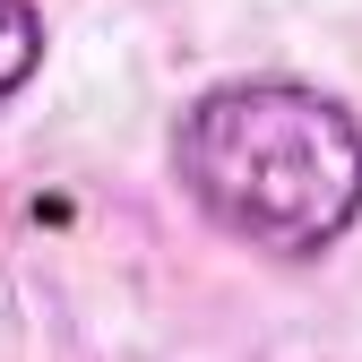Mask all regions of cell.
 Segmentation results:
<instances>
[{
    "label": "cell",
    "mask_w": 362,
    "mask_h": 362,
    "mask_svg": "<svg viewBox=\"0 0 362 362\" xmlns=\"http://www.w3.org/2000/svg\"><path fill=\"white\" fill-rule=\"evenodd\" d=\"M173 181L224 242L285 267L362 224V112L310 78H216L173 121Z\"/></svg>",
    "instance_id": "obj_1"
},
{
    "label": "cell",
    "mask_w": 362,
    "mask_h": 362,
    "mask_svg": "<svg viewBox=\"0 0 362 362\" xmlns=\"http://www.w3.org/2000/svg\"><path fill=\"white\" fill-rule=\"evenodd\" d=\"M43 52H52L43 9H35V0H0V104L26 95V78L43 69Z\"/></svg>",
    "instance_id": "obj_2"
}]
</instances>
